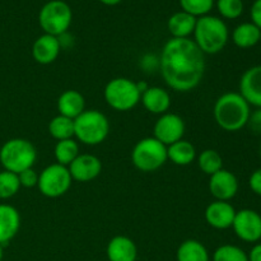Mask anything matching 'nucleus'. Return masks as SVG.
I'll return each mask as SVG.
<instances>
[{
	"label": "nucleus",
	"mask_w": 261,
	"mask_h": 261,
	"mask_svg": "<svg viewBox=\"0 0 261 261\" xmlns=\"http://www.w3.org/2000/svg\"><path fill=\"white\" fill-rule=\"evenodd\" d=\"M205 71V58L190 38H171L161 54V73L168 87L178 92L196 88Z\"/></svg>",
	"instance_id": "obj_1"
},
{
	"label": "nucleus",
	"mask_w": 261,
	"mask_h": 261,
	"mask_svg": "<svg viewBox=\"0 0 261 261\" xmlns=\"http://www.w3.org/2000/svg\"><path fill=\"white\" fill-rule=\"evenodd\" d=\"M250 105L246 99L236 92L224 93L214 105V119L226 132H239L249 122Z\"/></svg>",
	"instance_id": "obj_2"
},
{
	"label": "nucleus",
	"mask_w": 261,
	"mask_h": 261,
	"mask_svg": "<svg viewBox=\"0 0 261 261\" xmlns=\"http://www.w3.org/2000/svg\"><path fill=\"white\" fill-rule=\"evenodd\" d=\"M228 28L226 23L218 17L203 15L196 19L194 30V42L203 51V54H218L228 42Z\"/></svg>",
	"instance_id": "obj_3"
},
{
	"label": "nucleus",
	"mask_w": 261,
	"mask_h": 261,
	"mask_svg": "<svg viewBox=\"0 0 261 261\" xmlns=\"http://www.w3.org/2000/svg\"><path fill=\"white\" fill-rule=\"evenodd\" d=\"M37 160V150L35 145L23 138H14L5 142L0 148V163L5 171L20 173L32 168Z\"/></svg>",
	"instance_id": "obj_4"
},
{
	"label": "nucleus",
	"mask_w": 261,
	"mask_h": 261,
	"mask_svg": "<svg viewBox=\"0 0 261 261\" xmlns=\"http://www.w3.org/2000/svg\"><path fill=\"white\" fill-rule=\"evenodd\" d=\"M109 133V120L97 110H86L74 119V137L86 145L101 144Z\"/></svg>",
	"instance_id": "obj_5"
},
{
	"label": "nucleus",
	"mask_w": 261,
	"mask_h": 261,
	"mask_svg": "<svg viewBox=\"0 0 261 261\" xmlns=\"http://www.w3.org/2000/svg\"><path fill=\"white\" fill-rule=\"evenodd\" d=\"M167 160V147L154 137L139 140L132 152L133 163L143 172L157 171Z\"/></svg>",
	"instance_id": "obj_6"
},
{
	"label": "nucleus",
	"mask_w": 261,
	"mask_h": 261,
	"mask_svg": "<svg viewBox=\"0 0 261 261\" xmlns=\"http://www.w3.org/2000/svg\"><path fill=\"white\" fill-rule=\"evenodd\" d=\"M103 96L111 109L124 112L134 109L142 94L135 82L127 78H115L106 84Z\"/></svg>",
	"instance_id": "obj_7"
},
{
	"label": "nucleus",
	"mask_w": 261,
	"mask_h": 261,
	"mask_svg": "<svg viewBox=\"0 0 261 261\" xmlns=\"http://www.w3.org/2000/svg\"><path fill=\"white\" fill-rule=\"evenodd\" d=\"M71 9L65 2L51 0L46 3L38 14V22L46 35L59 37L69 30L71 23Z\"/></svg>",
	"instance_id": "obj_8"
},
{
	"label": "nucleus",
	"mask_w": 261,
	"mask_h": 261,
	"mask_svg": "<svg viewBox=\"0 0 261 261\" xmlns=\"http://www.w3.org/2000/svg\"><path fill=\"white\" fill-rule=\"evenodd\" d=\"M71 178L69 168L66 166L54 163L43 168L38 175L37 186L41 194L47 198H59L69 191L71 186Z\"/></svg>",
	"instance_id": "obj_9"
},
{
	"label": "nucleus",
	"mask_w": 261,
	"mask_h": 261,
	"mask_svg": "<svg viewBox=\"0 0 261 261\" xmlns=\"http://www.w3.org/2000/svg\"><path fill=\"white\" fill-rule=\"evenodd\" d=\"M232 228L242 241L257 242L261 239V216L252 209L236 212Z\"/></svg>",
	"instance_id": "obj_10"
},
{
	"label": "nucleus",
	"mask_w": 261,
	"mask_h": 261,
	"mask_svg": "<svg viewBox=\"0 0 261 261\" xmlns=\"http://www.w3.org/2000/svg\"><path fill=\"white\" fill-rule=\"evenodd\" d=\"M154 138L166 147L182 139L185 134V122L182 117L176 114L161 115L154 125Z\"/></svg>",
	"instance_id": "obj_11"
},
{
	"label": "nucleus",
	"mask_w": 261,
	"mask_h": 261,
	"mask_svg": "<svg viewBox=\"0 0 261 261\" xmlns=\"http://www.w3.org/2000/svg\"><path fill=\"white\" fill-rule=\"evenodd\" d=\"M209 191L216 200L228 201L233 199L239 191V180L231 171L222 168L211 176Z\"/></svg>",
	"instance_id": "obj_12"
},
{
	"label": "nucleus",
	"mask_w": 261,
	"mask_h": 261,
	"mask_svg": "<svg viewBox=\"0 0 261 261\" xmlns=\"http://www.w3.org/2000/svg\"><path fill=\"white\" fill-rule=\"evenodd\" d=\"M102 171V163L93 154H79L69 165V172L73 180L79 182H88L98 177Z\"/></svg>",
	"instance_id": "obj_13"
},
{
	"label": "nucleus",
	"mask_w": 261,
	"mask_h": 261,
	"mask_svg": "<svg viewBox=\"0 0 261 261\" xmlns=\"http://www.w3.org/2000/svg\"><path fill=\"white\" fill-rule=\"evenodd\" d=\"M240 94L250 106L261 109V65L247 69L240 81Z\"/></svg>",
	"instance_id": "obj_14"
},
{
	"label": "nucleus",
	"mask_w": 261,
	"mask_h": 261,
	"mask_svg": "<svg viewBox=\"0 0 261 261\" xmlns=\"http://www.w3.org/2000/svg\"><path fill=\"white\" fill-rule=\"evenodd\" d=\"M236 209L228 201L216 200L205 209V221L216 229H227L233 224Z\"/></svg>",
	"instance_id": "obj_15"
},
{
	"label": "nucleus",
	"mask_w": 261,
	"mask_h": 261,
	"mask_svg": "<svg viewBox=\"0 0 261 261\" xmlns=\"http://www.w3.org/2000/svg\"><path fill=\"white\" fill-rule=\"evenodd\" d=\"M60 43L58 37L51 35H42L33 42L32 56L38 64L47 65L54 63L60 54Z\"/></svg>",
	"instance_id": "obj_16"
},
{
	"label": "nucleus",
	"mask_w": 261,
	"mask_h": 261,
	"mask_svg": "<svg viewBox=\"0 0 261 261\" xmlns=\"http://www.w3.org/2000/svg\"><path fill=\"white\" fill-rule=\"evenodd\" d=\"M20 227V216L17 209L8 204H0V245H5L15 237Z\"/></svg>",
	"instance_id": "obj_17"
},
{
	"label": "nucleus",
	"mask_w": 261,
	"mask_h": 261,
	"mask_svg": "<svg viewBox=\"0 0 261 261\" xmlns=\"http://www.w3.org/2000/svg\"><path fill=\"white\" fill-rule=\"evenodd\" d=\"M106 254L110 261H135L138 249L129 237L115 236L107 245Z\"/></svg>",
	"instance_id": "obj_18"
},
{
	"label": "nucleus",
	"mask_w": 261,
	"mask_h": 261,
	"mask_svg": "<svg viewBox=\"0 0 261 261\" xmlns=\"http://www.w3.org/2000/svg\"><path fill=\"white\" fill-rule=\"evenodd\" d=\"M145 110L154 115H163L171 106V97L166 89L161 87H149L140 97Z\"/></svg>",
	"instance_id": "obj_19"
},
{
	"label": "nucleus",
	"mask_w": 261,
	"mask_h": 261,
	"mask_svg": "<svg viewBox=\"0 0 261 261\" xmlns=\"http://www.w3.org/2000/svg\"><path fill=\"white\" fill-rule=\"evenodd\" d=\"M59 115L74 120L83 111H86V101L84 97L78 91L69 89L63 92L58 99Z\"/></svg>",
	"instance_id": "obj_20"
},
{
	"label": "nucleus",
	"mask_w": 261,
	"mask_h": 261,
	"mask_svg": "<svg viewBox=\"0 0 261 261\" xmlns=\"http://www.w3.org/2000/svg\"><path fill=\"white\" fill-rule=\"evenodd\" d=\"M196 18L186 12H177L168 19L167 27L173 38H189L194 33Z\"/></svg>",
	"instance_id": "obj_21"
},
{
	"label": "nucleus",
	"mask_w": 261,
	"mask_h": 261,
	"mask_svg": "<svg viewBox=\"0 0 261 261\" xmlns=\"http://www.w3.org/2000/svg\"><path fill=\"white\" fill-rule=\"evenodd\" d=\"M167 158L177 166H188L196 158L195 147L188 140H178L167 147Z\"/></svg>",
	"instance_id": "obj_22"
},
{
	"label": "nucleus",
	"mask_w": 261,
	"mask_h": 261,
	"mask_svg": "<svg viewBox=\"0 0 261 261\" xmlns=\"http://www.w3.org/2000/svg\"><path fill=\"white\" fill-rule=\"evenodd\" d=\"M261 30L254 23H242L234 28L232 33L233 43L240 48H250L260 42Z\"/></svg>",
	"instance_id": "obj_23"
},
{
	"label": "nucleus",
	"mask_w": 261,
	"mask_h": 261,
	"mask_svg": "<svg viewBox=\"0 0 261 261\" xmlns=\"http://www.w3.org/2000/svg\"><path fill=\"white\" fill-rule=\"evenodd\" d=\"M177 261H209V252L206 247L196 240H186L178 246L176 252Z\"/></svg>",
	"instance_id": "obj_24"
},
{
	"label": "nucleus",
	"mask_w": 261,
	"mask_h": 261,
	"mask_svg": "<svg viewBox=\"0 0 261 261\" xmlns=\"http://www.w3.org/2000/svg\"><path fill=\"white\" fill-rule=\"evenodd\" d=\"M48 133L58 142L71 139L74 137V120L58 115L48 122Z\"/></svg>",
	"instance_id": "obj_25"
},
{
	"label": "nucleus",
	"mask_w": 261,
	"mask_h": 261,
	"mask_svg": "<svg viewBox=\"0 0 261 261\" xmlns=\"http://www.w3.org/2000/svg\"><path fill=\"white\" fill-rule=\"evenodd\" d=\"M54 154H55V160L58 161L59 165L69 166L79 155L78 143L73 138L59 140L54 149Z\"/></svg>",
	"instance_id": "obj_26"
},
{
	"label": "nucleus",
	"mask_w": 261,
	"mask_h": 261,
	"mask_svg": "<svg viewBox=\"0 0 261 261\" xmlns=\"http://www.w3.org/2000/svg\"><path fill=\"white\" fill-rule=\"evenodd\" d=\"M198 165L204 173L212 176L223 168V160L217 150L205 149L199 154Z\"/></svg>",
	"instance_id": "obj_27"
},
{
	"label": "nucleus",
	"mask_w": 261,
	"mask_h": 261,
	"mask_svg": "<svg viewBox=\"0 0 261 261\" xmlns=\"http://www.w3.org/2000/svg\"><path fill=\"white\" fill-rule=\"evenodd\" d=\"M20 184L17 173L9 171L0 172V199H9L19 191Z\"/></svg>",
	"instance_id": "obj_28"
},
{
	"label": "nucleus",
	"mask_w": 261,
	"mask_h": 261,
	"mask_svg": "<svg viewBox=\"0 0 261 261\" xmlns=\"http://www.w3.org/2000/svg\"><path fill=\"white\" fill-rule=\"evenodd\" d=\"M213 261H249V256L241 247L222 245L214 251Z\"/></svg>",
	"instance_id": "obj_29"
},
{
	"label": "nucleus",
	"mask_w": 261,
	"mask_h": 261,
	"mask_svg": "<svg viewBox=\"0 0 261 261\" xmlns=\"http://www.w3.org/2000/svg\"><path fill=\"white\" fill-rule=\"evenodd\" d=\"M180 5L184 12L196 18L208 14L213 8L214 0H180Z\"/></svg>",
	"instance_id": "obj_30"
},
{
	"label": "nucleus",
	"mask_w": 261,
	"mask_h": 261,
	"mask_svg": "<svg viewBox=\"0 0 261 261\" xmlns=\"http://www.w3.org/2000/svg\"><path fill=\"white\" fill-rule=\"evenodd\" d=\"M217 8L222 17L227 19H236L244 12V3L242 0H218Z\"/></svg>",
	"instance_id": "obj_31"
},
{
	"label": "nucleus",
	"mask_w": 261,
	"mask_h": 261,
	"mask_svg": "<svg viewBox=\"0 0 261 261\" xmlns=\"http://www.w3.org/2000/svg\"><path fill=\"white\" fill-rule=\"evenodd\" d=\"M18 178H19L20 188L23 186V188L31 189L33 186H37L38 175L33 168H28V170H24L20 173H18Z\"/></svg>",
	"instance_id": "obj_32"
},
{
	"label": "nucleus",
	"mask_w": 261,
	"mask_h": 261,
	"mask_svg": "<svg viewBox=\"0 0 261 261\" xmlns=\"http://www.w3.org/2000/svg\"><path fill=\"white\" fill-rule=\"evenodd\" d=\"M249 185L252 193L261 196V168L251 173V176L249 178Z\"/></svg>",
	"instance_id": "obj_33"
},
{
	"label": "nucleus",
	"mask_w": 261,
	"mask_h": 261,
	"mask_svg": "<svg viewBox=\"0 0 261 261\" xmlns=\"http://www.w3.org/2000/svg\"><path fill=\"white\" fill-rule=\"evenodd\" d=\"M247 125H250L252 132L261 134V109H257L252 114H250V119Z\"/></svg>",
	"instance_id": "obj_34"
},
{
	"label": "nucleus",
	"mask_w": 261,
	"mask_h": 261,
	"mask_svg": "<svg viewBox=\"0 0 261 261\" xmlns=\"http://www.w3.org/2000/svg\"><path fill=\"white\" fill-rule=\"evenodd\" d=\"M251 19L252 23L261 30V0H255L251 7Z\"/></svg>",
	"instance_id": "obj_35"
},
{
	"label": "nucleus",
	"mask_w": 261,
	"mask_h": 261,
	"mask_svg": "<svg viewBox=\"0 0 261 261\" xmlns=\"http://www.w3.org/2000/svg\"><path fill=\"white\" fill-rule=\"evenodd\" d=\"M247 256H249V261H261V244L255 245Z\"/></svg>",
	"instance_id": "obj_36"
},
{
	"label": "nucleus",
	"mask_w": 261,
	"mask_h": 261,
	"mask_svg": "<svg viewBox=\"0 0 261 261\" xmlns=\"http://www.w3.org/2000/svg\"><path fill=\"white\" fill-rule=\"evenodd\" d=\"M137 87H138V89H139L140 94H143L148 88H149V86H148L145 82H139V83H137Z\"/></svg>",
	"instance_id": "obj_37"
},
{
	"label": "nucleus",
	"mask_w": 261,
	"mask_h": 261,
	"mask_svg": "<svg viewBox=\"0 0 261 261\" xmlns=\"http://www.w3.org/2000/svg\"><path fill=\"white\" fill-rule=\"evenodd\" d=\"M99 2L103 3V4H106V5H116V4H119L121 0H99Z\"/></svg>",
	"instance_id": "obj_38"
},
{
	"label": "nucleus",
	"mask_w": 261,
	"mask_h": 261,
	"mask_svg": "<svg viewBox=\"0 0 261 261\" xmlns=\"http://www.w3.org/2000/svg\"><path fill=\"white\" fill-rule=\"evenodd\" d=\"M3 256H4V251H3V245H0V261L3 260Z\"/></svg>",
	"instance_id": "obj_39"
},
{
	"label": "nucleus",
	"mask_w": 261,
	"mask_h": 261,
	"mask_svg": "<svg viewBox=\"0 0 261 261\" xmlns=\"http://www.w3.org/2000/svg\"><path fill=\"white\" fill-rule=\"evenodd\" d=\"M260 42H261V32H260Z\"/></svg>",
	"instance_id": "obj_40"
},
{
	"label": "nucleus",
	"mask_w": 261,
	"mask_h": 261,
	"mask_svg": "<svg viewBox=\"0 0 261 261\" xmlns=\"http://www.w3.org/2000/svg\"><path fill=\"white\" fill-rule=\"evenodd\" d=\"M260 157H261V147H260Z\"/></svg>",
	"instance_id": "obj_41"
}]
</instances>
